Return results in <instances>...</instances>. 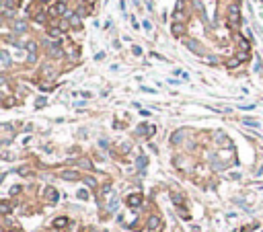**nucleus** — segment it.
I'll use <instances>...</instances> for the list:
<instances>
[{"label":"nucleus","instance_id":"f257e3e1","mask_svg":"<svg viewBox=\"0 0 263 232\" xmlns=\"http://www.w3.org/2000/svg\"><path fill=\"white\" fill-rule=\"evenodd\" d=\"M228 23L232 27L241 25V8H238V4H230L228 6Z\"/></svg>","mask_w":263,"mask_h":232},{"label":"nucleus","instance_id":"f03ea898","mask_svg":"<svg viewBox=\"0 0 263 232\" xmlns=\"http://www.w3.org/2000/svg\"><path fill=\"white\" fill-rule=\"evenodd\" d=\"M66 29H68V23H60V25H50L47 33H50L51 37H60L62 33H66Z\"/></svg>","mask_w":263,"mask_h":232},{"label":"nucleus","instance_id":"7ed1b4c3","mask_svg":"<svg viewBox=\"0 0 263 232\" xmlns=\"http://www.w3.org/2000/svg\"><path fill=\"white\" fill-rule=\"evenodd\" d=\"M47 15L50 17H60V15H66V4L64 2H56L50 10H47Z\"/></svg>","mask_w":263,"mask_h":232},{"label":"nucleus","instance_id":"20e7f679","mask_svg":"<svg viewBox=\"0 0 263 232\" xmlns=\"http://www.w3.org/2000/svg\"><path fill=\"white\" fill-rule=\"evenodd\" d=\"M245 60H247V51H238L234 58L228 60V64H226V66H228V68H236V66L241 64V62H245Z\"/></svg>","mask_w":263,"mask_h":232},{"label":"nucleus","instance_id":"39448f33","mask_svg":"<svg viewBox=\"0 0 263 232\" xmlns=\"http://www.w3.org/2000/svg\"><path fill=\"white\" fill-rule=\"evenodd\" d=\"M62 54H64V51H62V47H60L58 43H54V41H51V43H47V56H54V58H60Z\"/></svg>","mask_w":263,"mask_h":232},{"label":"nucleus","instance_id":"423d86ee","mask_svg":"<svg viewBox=\"0 0 263 232\" xmlns=\"http://www.w3.org/2000/svg\"><path fill=\"white\" fill-rule=\"evenodd\" d=\"M27 47V51H29V62H35V51H37V43L35 41H27V43H23Z\"/></svg>","mask_w":263,"mask_h":232},{"label":"nucleus","instance_id":"0eeeda50","mask_svg":"<svg viewBox=\"0 0 263 232\" xmlns=\"http://www.w3.org/2000/svg\"><path fill=\"white\" fill-rule=\"evenodd\" d=\"M140 203H142V195H138V193L128 197V205H129V207H138Z\"/></svg>","mask_w":263,"mask_h":232},{"label":"nucleus","instance_id":"6e6552de","mask_svg":"<svg viewBox=\"0 0 263 232\" xmlns=\"http://www.w3.org/2000/svg\"><path fill=\"white\" fill-rule=\"evenodd\" d=\"M62 177H64L66 181H78V179H80V173H76V171H64V173H62Z\"/></svg>","mask_w":263,"mask_h":232},{"label":"nucleus","instance_id":"1a4fd4ad","mask_svg":"<svg viewBox=\"0 0 263 232\" xmlns=\"http://www.w3.org/2000/svg\"><path fill=\"white\" fill-rule=\"evenodd\" d=\"M158 226H160V220H158L156 216H152V218L148 220V228H150V230H156Z\"/></svg>","mask_w":263,"mask_h":232},{"label":"nucleus","instance_id":"9d476101","mask_svg":"<svg viewBox=\"0 0 263 232\" xmlns=\"http://www.w3.org/2000/svg\"><path fill=\"white\" fill-rule=\"evenodd\" d=\"M68 23L70 25H80V12H76V15H70V19H68Z\"/></svg>","mask_w":263,"mask_h":232},{"label":"nucleus","instance_id":"9b49d317","mask_svg":"<svg viewBox=\"0 0 263 232\" xmlns=\"http://www.w3.org/2000/svg\"><path fill=\"white\" fill-rule=\"evenodd\" d=\"M0 58H2V68H8V64H10L8 54H6V51H2V54H0Z\"/></svg>","mask_w":263,"mask_h":232},{"label":"nucleus","instance_id":"f8f14e48","mask_svg":"<svg viewBox=\"0 0 263 232\" xmlns=\"http://www.w3.org/2000/svg\"><path fill=\"white\" fill-rule=\"evenodd\" d=\"M47 197H50V201H51V203L58 201V193H56V189H47Z\"/></svg>","mask_w":263,"mask_h":232},{"label":"nucleus","instance_id":"ddd939ff","mask_svg":"<svg viewBox=\"0 0 263 232\" xmlns=\"http://www.w3.org/2000/svg\"><path fill=\"white\" fill-rule=\"evenodd\" d=\"M4 6L6 8H17V6H19V0H4Z\"/></svg>","mask_w":263,"mask_h":232},{"label":"nucleus","instance_id":"4468645a","mask_svg":"<svg viewBox=\"0 0 263 232\" xmlns=\"http://www.w3.org/2000/svg\"><path fill=\"white\" fill-rule=\"evenodd\" d=\"M66 224H68V220H66V218H58V220L54 222V226H56V228H62V226H66Z\"/></svg>","mask_w":263,"mask_h":232},{"label":"nucleus","instance_id":"2eb2a0df","mask_svg":"<svg viewBox=\"0 0 263 232\" xmlns=\"http://www.w3.org/2000/svg\"><path fill=\"white\" fill-rule=\"evenodd\" d=\"M181 31H183V27L179 25V23H175V25H173V33H175V35H179Z\"/></svg>","mask_w":263,"mask_h":232},{"label":"nucleus","instance_id":"dca6fc26","mask_svg":"<svg viewBox=\"0 0 263 232\" xmlns=\"http://www.w3.org/2000/svg\"><path fill=\"white\" fill-rule=\"evenodd\" d=\"M2 212H4V214H8V212H10V205H8V201H2Z\"/></svg>","mask_w":263,"mask_h":232},{"label":"nucleus","instance_id":"f3484780","mask_svg":"<svg viewBox=\"0 0 263 232\" xmlns=\"http://www.w3.org/2000/svg\"><path fill=\"white\" fill-rule=\"evenodd\" d=\"M245 123H249V125H253V128H257V121H255V119H245Z\"/></svg>","mask_w":263,"mask_h":232},{"label":"nucleus","instance_id":"a211bd4d","mask_svg":"<svg viewBox=\"0 0 263 232\" xmlns=\"http://www.w3.org/2000/svg\"><path fill=\"white\" fill-rule=\"evenodd\" d=\"M132 51H134V54H136V56H140V54H142V50H140L138 45H134V47H132Z\"/></svg>","mask_w":263,"mask_h":232},{"label":"nucleus","instance_id":"6ab92c4d","mask_svg":"<svg viewBox=\"0 0 263 232\" xmlns=\"http://www.w3.org/2000/svg\"><path fill=\"white\" fill-rule=\"evenodd\" d=\"M35 21H37V23H43V21H45V15H37V17H35Z\"/></svg>","mask_w":263,"mask_h":232},{"label":"nucleus","instance_id":"aec40b11","mask_svg":"<svg viewBox=\"0 0 263 232\" xmlns=\"http://www.w3.org/2000/svg\"><path fill=\"white\" fill-rule=\"evenodd\" d=\"M78 197H80V199H86V197H89V193H86V191H80Z\"/></svg>","mask_w":263,"mask_h":232},{"label":"nucleus","instance_id":"412c9836","mask_svg":"<svg viewBox=\"0 0 263 232\" xmlns=\"http://www.w3.org/2000/svg\"><path fill=\"white\" fill-rule=\"evenodd\" d=\"M39 2H47V0H39Z\"/></svg>","mask_w":263,"mask_h":232}]
</instances>
